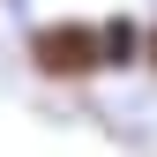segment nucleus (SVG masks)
Returning a JSON list of instances; mask_svg holds the SVG:
<instances>
[{
	"instance_id": "nucleus-2",
	"label": "nucleus",
	"mask_w": 157,
	"mask_h": 157,
	"mask_svg": "<svg viewBox=\"0 0 157 157\" xmlns=\"http://www.w3.org/2000/svg\"><path fill=\"white\" fill-rule=\"evenodd\" d=\"M97 60H105V75L142 67V15H127V8L97 15Z\"/></svg>"
},
{
	"instance_id": "nucleus-1",
	"label": "nucleus",
	"mask_w": 157,
	"mask_h": 157,
	"mask_svg": "<svg viewBox=\"0 0 157 157\" xmlns=\"http://www.w3.org/2000/svg\"><path fill=\"white\" fill-rule=\"evenodd\" d=\"M23 60L37 82H90V75H105V60H97V15H37V23L23 30Z\"/></svg>"
},
{
	"instance_id": "nucleus-3",
	"label": "nucleus",
	"mask_w": 157,
	"mask_h": 157,
	"mask_svg": "<svg viewBox=\"0 0 157 157\" xmlns=\"http://www.w3.org/2000/svg\"><path fill=\"white\" fill-rule=\"evenodd\" d=\"M142 75H150V82H157V15H150V23H142Z\"/></svg>"
}]
</instances>
